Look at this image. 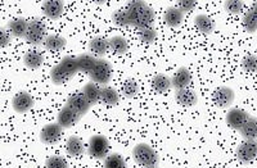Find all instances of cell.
Returning a JSON list of instances; mask_svg holds the SVG:
<instances>
[{
    "label": "cell",
    "instance_id": "12",
    "mask_svg": "<svg viewBox=\"0 0 257 168\" xmlns=\"http://www.w3.org/2000/svg\"><path fill=\"white\" fill-rule=\"evenodd\" d=\"M67 107H70L71 109L75 110L77 114L80 116H85L90 110L91 105L88 102V99L85 98V95L82 93H75L72 95L68 96L67 99Z\"/></svg>",
    "mask_w": 257,
    "mask_h": 168
},
{
    "label": "cell",
    "instance_id": "32",
    "mask_svg": "<svg viewBox=\"0 0 257 168\" xmlns=\"http://www.w3.org/2000/svg\"><path fill=\"white\" fill-rule=\"evenodd\" d=\"M112 21L113 24L118 27H127L132 26V21H130V17H128L127 12L123 11V9H117L112 13Z\"/></svg>",
    "mask_w": 257,
    "mask_h": 168
},
{
    "label": "cell",
    "instance_id": "9",
    "mask_svg": "<svg viewBox=\"0 0 257 168\" xmlns=\"http://www.w3.org/2000/svg\"><path fill=\"white\" fill-rule=\"evenodd\" d=\"M35 104L34 96L29 91H20L13 96L12 107L17 113H27Z\"/></svg>",
    "mask_w": 257,
    "mask_h": 168
},
{
    "label": "cell",
    "instance_id": "20",
    "mask_svg": "<svg viewBox=\"0 0 257 168\" xmlns=\"http://www.w3.org/2000/svg\"><path fill=\"white\" fill-rule=\"evenodd\" d=\"M24 63L29 70H38L44 63V55L38 50H29L24 55Z\"/></svg>",
    "mask_w": 257,
    "mask_h": 168
},
{
    "label": "cell",
    "instance_id": "33",
    "mask_svg": "<svg viewBox=\"0 0 257 168\" xmlns=\"http://www.w3.org/2000/svg\"><path fill=\"white\" fill-rule=\"evenodd\" d=\"M122 93L125 98L133 99L134 96L138 95V93H139V85H138V82L135 81V80L128 78V80H126V81L123 82Z\"/></svg>",
    "mask_w": 257,
    "mask_h": 168
},
{
    "label": "cell",
    "instance_id": "7",
    "mask_svg": "<svg viewBox=\"0 0 257 168\" xmlns=\"http://www.w3.org/2000/svg\"><path fill=\"white\" fill-rule=\"evenodd\" d=\"M234 99H235V93L231 87L221 86L219 87L212 95L213 103L219 107L220 109H226L233 104Z\"/></svg>",
    "mask_w": 257,
    "mask_h": 168
},
{
    "label": "cell",
    "instance_id": "28",
    "mask_svg": "<svg viewBox=\"0 0 257 168\" xmlns=\"http://www.w3.org/2000/svg\"><path fill=\"white\" fill-rule=\"evenodd\" d=\"M100 102H103L104 104L107 105H114L118 104L120 102V95L114 90L113 87H109V86H104L102 87V91H100Z\"/></svg>",
    "mask_w": 257,
    "mask_h": 168
},
{
    "label": "cell",
    "instance_id": "29",
    "mask_svg": "<svg viewBox=\"0 0 257 168\" xmlns=\"http://www.w3.org/2000/svg\"><path fill=\"white\" fill-rule=\"evenodd\" d=\"M240 135L244 140H257V118L256 117H249V119L245 122L242 130L239 131Z\"/></svg>",
    "mask_w": 257,
    "mask_h": 168
},
{
    "label": "cell",
    "instance_id": "23",
    "mask_svg": "<svg viewBox=\"0 0 257 168\" xmlns=\"http://www.w3.org/2000/svg\"><path fill=\"white\" fill-rule=\"evenodd\" d=\"M44 48L49 52H59L67 45V39L61 35H48L43 43Z\"/></svg>",
    "mask_w": 257,
    "mask_h": 168
},
{
    "label": "cell",
    "instance_id": "11",
    "mask_svg": "<svg viewBox=\"0 0 257 168\" xmlns=\"http://www.w3.org/2000/svg\"><path fill=\"white\" fill-rule=\"evenodd\" d=\"M62 130L63 128L58 123H48L47 126L41 128L40 141L47 145H54L61 140Z\"/></svg>",
    "mask_w": 257,
    "mask_h": 168
},
{
    "label": "cell",
    "instance_id": "25",
    "mask_svg": "<svg viewBox=\"0 0 257 168\" xmlns=\"http://www.w3.org/2000/svg\"><path fill=\"white\" fill-rule=\"evenodd\" d=\"M152 87L153 90L157 91V93H167V91L173 87V84H171V78L169 77L165 73H158L153 77L152 80Z\"/></svg>",
    "mask_w": 257,
    "mask_h": 168
},
{
    "label": "cell",
    "instance_id": "5",
    "mask_svg": "<svg viewBox=\"0 0 257 168\" xmlns=\"http://www.w3.org/2000/svg\"><path fill=\"white\" fill-rule=\"evenodd\" d=\"M109 150L108 139L103 135H93L89 140L88 153L89 155L95 158V159H103L107 158Z\"/></svg>",
    "mask_w": 257,
    "mask_h": 168
},
{
    "label": "cell",
    "instance_id": "34",
    "mask_svg": "<svg viewBox=\"0 0 257 168\" xmlns=\"http://www.w3.org/2000/svg\"><path fill=\"white\" fill-rule=\"evenodd\" d=\"M242 68L245 72L254 73L257 72V57L253 54H248L243 57L242 59Z\"/></svg>",
    "mask_w": 257,
    "mask_h": 168
},
{
    "label": "cell",
    "instance_id": "19",
    "mask_svg": "<svg viewBox=\"0 0 257 168\" xmlns=\"http://www.w3.org/2000/svg\"><path fill=\"white\" fill-rule=\"evenodd\" d=\"M76 61L80 72L90 75V72L94 70V67H95L96 62H98V58H95L90 53H82V54L77 55Z\"/></svg>",
    "mask_w": 257,
    "mask_h": 168
},
{
    "label": "cell",
    "instance_id": "1",
    "mask_svg": "<svg viewBox=\"0 0 257 168\" xmlns=\"http://www.w3.org/2000/svg\"><path fill=\"white\" fill-rule=\"evenodd\" d=\"M77 72H79V66H77L76 58L64 57L58 64L52 68L50 80L54 85H62L75 77Z\"/></svg>",
    "mask_w": 257,
    "mask_h": 168
},
{
    "label": "cell",
    "instance_id": "8",
    "mask_svg": "<svg viewBox=\"0 0 257 168\" xmlns=\"http://www.w3.org/2000/svg\"><path fill=\"white\" fill-rule=\"evenodd\" d=\"M251 114L247 113L245 110L240 109V108H231L226 113V123L233 130L240 131L243 126L245 125V122L248 121Z\"/></svg>",
    "mask_w": 257,
    "mask_h": 168
},
{
    "label": "cell",
    "instance_id": "40",
    "mask_svg": "<svg viewBox=\"0 0 257 168\" xmlns=\"http://www.w3.org/2000/svg\"><path fill=\"white\" fill-rule=\"evenodd\" d=\"M252 11H253V12H256L257 13V2H254L253 3V6H252Z\"/></svg>",
    "mask_w": 257,
    "mask_h": 168
},
{
    "label": "cell",
    "instance_id": "30",
    "mask_svg": "<svg viewBox=\"0 0 257 168\" xmlns=\"http://www.w3.org/2000/svg\"><path fill=\"white\" fill-rule=\"evenodd\" d=\"M243 29L249 34H253L257 31V13L253 12L252 9H248L247 12L243 15L242 18Z\"/></svg>",
    "mask_w": 257,
    "mask_h": 168
},
{
    "label": "cell",
    "instance_id": "39",
    "mask_svg": "<svg viewBox=\"0 0 257 168\" xmlns=\"http://www.w3.org/2000/svg\"><path fill=\"white\" fill-rule=\"evenodd\" d=\"M0 38H2V47L3 48L8 47L11 40H12V35L9 34V31L7 29H2V31H0Z\"/></svg>",
    "mask_w": 257,
    "mask_h": 168
},
{
    "label": "cell",
    "instance_id": "16",
    "mask_svg": "<svg viewBox=\"0 0 257 168\" xmlns=\"http://www.w3.org/2000/svg\"><path fill=\"white\" fill-rule=\"evenodd\" d=\"M176 102L181 105V107H194L198 102V95H197L192 89L187 87V89H181V90H176L175 93Z\"/></svg>",
    "mask_w": 257,
    "mask_h": 168
},
{
    "label": "cell",
    "instance_id": "18",
    "mask_svg": "<svg viewBox=\"0 0 257 168\" xmlns=\"http://www.w3.org/2000/svg\"><path fill=\"white\" fill-rule=\"evenodd\" d=\"M27 29H29V22L24 18H16V20L9 21L7 25V30L13 38H24L26 36Z\"/></svg>",
    "mask_w": 257,
    "mask_h": 168
},
{
    "label": "cell",
    "instance_id": "13",
    "mask_svg": "<svg viewBox=\"0 0 257 168\" xmlns=\"http://www.w3.org/2000/svg\"><path fill=\"white\" fill-rule=\"evenodd\" d=\"M81 116L77 114L75 110L71 109L70 107H63L61 110H59L58 117H57V123L61 126L63 130H67V128H71L72 126H75L77 122L80 121Z\"/></svg>",
    "mask_w": 257,
    "mask_h": 168
},
{
    "label": "cell",
    "instance_id": "35",
    "mask_svg": "<svg viewBox=\"0 0 257 168\" xmlns=\"http://www.w3.org/2000/svg\"><path fill=\"white\" fill-rule=\"evenodd\" d=\"M224 9L229 15H239L243 11V2L240 0H228L224 3Z\"/></svg>",
    "mask_w": 257,
    "mask_h": 168
},
{
    "label": "cell",
    "instance_id": "17",
    "mask_svg": "<svg viewBox=\"0 0 257 168\" xmlns=\"http://www.w3.org/2000/svg\"><path fill=\"white\" fill-rule=\"evenodd\" d=\"M109 50V44L108 40L100 36H96L93 40L89 43V52L91 55H94L95 58H103V55Z\"/></svg>",
    "mask_w": 257,
    "mask_h": 168
},
{
    "label": "cell",
    "instance_id": "24",
    "mask_svg": "<svg viewBox=\"0 0 257 168\" xmlns=\"http://www.w3.org/2000/svg\"><path fill=\"white\" fill-rule=\"evenodd\" d=\"M66 150L73 158H79L85 151L84 142H82V140L79 136H75V135L70 136L67 142H66Z\"/></svg>",
    "mask_w": 257,
    "mask_h": 168
},
{
    "label": "cell",
    "instance_id": "36",
    "mask_svg": "<svg viewBox=\"0 0 257 168\" xmlns=\"http://www.w3.org/2000/svg\"><path fill=\"white\" fill-rule=\"evenodd\" d=\"M45 168H68V164L62 156L52 155L45 162Z\"/></svg>",
    "mask_w": 257,
    "mask_h": 168
},
{
    "label": "cell",
    "instance_id": "15",
    "mask_svg": "<svg viewBox=\"0 0 257 168\" xmlns=\"http://www.w3.org/2000/svg\"><path fill=\"white\" fill-rule=\"evenodd\" d=\"M192 82V73L189 72V70L181 67L174 73V76L171 77V84H173L174 89L176 90H181V89H187L188 86Z\"/></svg>",
    "mask_w": 257,
    "mask_h": 168
},
{
    "label": "cell",
    "instance_id": "37",
    "mask_svg": "<svg viewBox=\"0 0 257 168\" xmlns=\"http://www.w3.org/2000/svg\"><path fill=\"white\" fill-rule=\"evenodd\" d=\"M139 38L143 43L152 44L153 41L157 39V31L153 27H148V29H143L139 31Z\"/></svg>",
    "mask_w": 257,
    "mask_h": 168
},
{
    "label": "cell",
    "instance_id": "21",
    "mask_svg": "<svg viewBox=\"0 0 257 168\" xmlns=\"http://www.w3.org/2000/svg\"><path fill=\"white\" fill-rule=\"evenodd\" d=\"M100 91H102V89L99 87V85L90 81L85 85L81 93L84 94L85 98L88 99V102L90 103V105L93 107V105L98 104V103L100 102Z\"/></svg>",
    "mask_w": 257,
    "mask_h": 168
},
{
    "label": "cell",
    "instance_id": "26",
    "mask_svg": "<svg viewBox=\"0 0 257 168\" xmlns=\"http://www.w3.org/2000/svg\"><path fill=\"white\" fill-rule=\"evenodd\" d=\"M194 25L198 29L199 32L205 34V35H210L215 30V22L211 20L208 16L206 15H198L194 18Z\"/></svg>",
    "mask_w": 257,
    "mask_h": 168
},
{
    "label": "cell",
    "instance_id": "6",
    "mask_svg": "<svg viewBox=\"0 0 257 168\" xmlns=\"http://www.w3.org/2000/svg\"><path fill=\"white\" fill-rule=\"evenodd\" d=\"M237 158L240 163H249L257 158V140H244L237 148Z\"/></svg>",
    "mask_w": 257,
    "mask_h": 168
},
{
    "label": "cell",
    "instance_id": "41",
    "mask_svg": "<svg viewBox=\"0 0 257 168\" xmlns=\"http://www.w3.org/2000/svg\"><path fill=\"white\" fill-rule=\"evenodd\" d=\"M156 168H157V167H156Z\"/></svg>",
    "mask_w": 257,
    "mask_h": 168
},
{
    "label": "cell",
    "instance_id": "27",
    "mask_svg": "<svg viewBox=\"0 0 257 168\" xmlns=\"http://www.w3.org/2000/svg\"><path fill=\"white\" fill-rule=\"evenodd\" d=\"M108 44H109V50L117 55L125 54V53L128 50L127 40H126L125 38H122V36H118V35L112 36V38L108 40Z\"/></svg>",
    "mask_w": 257,
    "mask_h": 168
},
{
    "label": "cell",
    "instance_id": "22",
    "mask_svg": "<svg viewBox=\"0 0 257 168\" xmlns=\"http://www.w3.org/2000/svg\"><path fill=\"white\" fill-rule=\"evenodd\" d=\"M164 20L169 27H179L184 20V13L178 7H170L165 12Z\"/></svg>",
    "mask_w": 257,
    "mask_h": 168
},
{
    "label": "cell",
    "instance_id": "31",
    "mask_svg": "<svg viewBox=\"0 0 257 168\" xmlns=\"http://www.w3.org/2000/svg\"><path fill=\"white\" fill-rule=\"evenodd\" d=\"M104 168H127V164L121 154L112 153L104 159Z\"/></svg>",
    "mask_w": 257,
    "mask_h": 168
},
{
    "label": "cell",
    "instance_id": "10",
    "mask_svg": "<svg viewBox=\"0 0 257 168\" xmlns=\"http://www.w3.org/2000/svg\"><path fill=\"white\" fill-rule=\"evenodd\" d=\"M156 13L153 11V8H151L149 6H147L146 8H143L141 12L138 13L135 17L132 18V26L137 27L139 31L143 29H148V27H152L153 22H155Z\"/></svg>",
    "mask_w": 257,
    "mask_h": 168
},
{
    "label": "cell",
    "instance_id": "14",
    "mask_svg": "<svg viewBox=\"0 0 257 168\" xmlns=\"http://www.w3.org/2000/svg\"><path fill=\"white\" fill-rule=\"evenodd\" d=\"M63 2H59V0H48L43 4V13L45 17L52 21L59 20L63 15Z\"/></svg>",
    "mask_w": 257,
    "mask_h": 168
},
{
    "label": "cell",
    "instance_id": "4",
    "mask_svg": "<svg viewBox=\"0 0 257 168\" xmlns=\"http://www.w3.org/2000/svg\"><path fill=\"white\" fill-rule=\"evenodd\" d=\"M47 26L40 18H34L29 22V29H27L25 40L31 45H39L44 43L47 38Z\"/></svg>",
    "mask_w": 257,
    "mask_h": 168
},
{
    "label": "cell",
    "instance_id": "3",
    "mask_svg": "<svg viewBox=\"0 0 257 168\" xmlns=\"http://www.w3.org/2000/svg\"><path fill=\"white\" fill-rule=\"evenodd\" d=\"M90 80L98 85H108L112 78V64L111 62L104 58H99L96 62L94 70L89 75Z\"/></svg>",
    "mask_w": 257,
    "mask_h": 168
},
{
    "label": "cell",
    "instance_id": "38",
    "mask_svg": "<svg viewBox=\"0 0 257 168\" xmlns=\"http://www.w3.org/2000/svg\"><path fill=\"white\" fill-rule=\"evenodd\" d=\"M197 3L194 0H180L178 3V8L180 9L183 13H189L192 12L193 9L196 8Z\"/></svg>",
    "mask_w": 257,
    "mask_h": 168
},
{
    "label": "cell",
    "instance_id": "2",
    "mask_svg": "<svg viewBox=\"0 0 257 168\" xmlns=\"http://www.w3.org/2000/svg\"><path fill=\"white\" fill-rule=\"evenodd\" d=\"M133 156H134L135 162L141 164L142 167L156 168L160 164V155L157 151L144 142L135 145L133 149Z\"/></svg>",
    "mask_w": 257,
    "mask_h": 168
}]
</instances>
